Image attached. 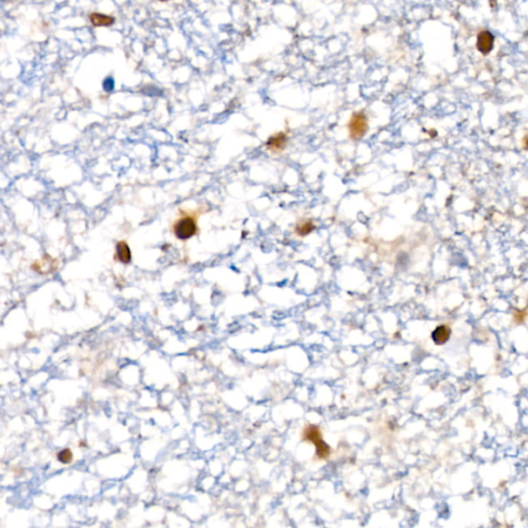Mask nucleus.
Segmentation results:
<instances>
[{"label":"nucleus","mask_w":528,"mask_h":528,"mask_svg":"<svg viewBox=\"0 0 528 528\" xmlns=\"http://www.w3.org/2000/svg\"><path fill=\"white\" fill-rule=\"evenodd\" d=\"M117 258L122 263H129L131 260V252L126 242H119L117 245Z\"/></svg>","instance_id":"nucleus-9"},{"label":"nucleus","mask_w":528,"mask_h":528,"mask_svg":"<svg viewBox=\"0 0 528 528\" xmlns=\"http://www.w3.org/2000/svg\"><path fill=\"white\" fill-rule=\"evenodd\" d=\"M160 1H167V0H160Z\"/></svg>","instance_id":"nucleus-12"},{"label":"nucleus","mask_w":528,"mask_h":528,"mask_svg":"<svg viewBox=\"0 0 528 528\" xmlns=\"http://www.w3.org/2000/svg\"><path fill=\"white\" fill-rule=\"evenodd\" d=\"M349 137L353 140H359L365 137L368 131V118L362 111H354L348 122Z\"/></svg>","instance_id":"nucleus-2"},{"label":"nucleus","mask_w":528,"mask_h":528,"mask_svg":"<svg viewBox=\"0 0 528 528\" xmlns=\"http://www.w3.org/2000/svg\"><path fill=\"white\" fill-rule=\"evenodd\" d=\"M431 336L437 345L446 344L451 336V328L448 325H440L433 330Z\"/></svg>","instance_id":"nucleus-6"},{"label":"nucleus","mask_w":528,"mask_h":528,"mask_svg":"<svg viewBox=\"0 0 528 528\" xmlns=\"http://www.w3.org/2000/svg\"><path fill=\"white\" fill-rule=\"evenodd\" d=\"M302 438L304 441L314 444L316 448V455L319 459H327L330 456V448L328 445L323 441L322 433L319 426L317 425H307L305 427Z\"/></svg>","instance_id":"nucleus-1"},{"label":"nucleus","mask_w":528,"mask_h":528,"mask_svg":"<svg viewBox=\"0 0 528 528\" xmlns=\"http://www.w3.org/2000/svg\"><path fill=\"white\" fill-rule=\"evenodd\" d=\"M522 143H523V148L525 150H528V134H526V136L524 137Z\"/></svg>","instance_id":"nucleus-11"},{"label":"nucleus","mask_w":528,"mask_h":528,"mask_svg":"<svg viewBox=\"0 0 528 528\" xmlns=\"http://www.w3.org/2000/svg\"><path fill=\"white\" fill-rule=\"evenodd\" d=\"M57 457L62 463H69L71 461V458H72V454H71L70 450L65 449V450H62L58 454Z\"/></svg>","instance_id":"nucleus-10"},{"label":"nucleus","mask_w":528,"mask_h":528,"mask_svg":"<svg viewBox=\"0 0 528 528\" xmlns=\"http://www.w3.org/2000/svg\"><path fill=\"white\" fill-rule=\"evenodd\" d=\"M172 231L179 240H188L197 232V222L193 216H184L174 222Z\"/></svg>","instance_id":"nucleus-3"},{"label":"nucleus","mask_w":528,"mask_h":528,"mask_svg":"<svg viewBox=\"0 0 528 528\" xmlns=\"http://www.w3.org/2000/svg\"><path fill=\"white\" fill-rule=\"evenodd\" d=\"M89 18H90L92 25L95 27H108V26L112 25L113 22H115V19H113L112 17L98 14V13H92L89 16Z\"/></svg>","instance_id":"nucleus-8"},{"label":"nucleus","mask_w":528,"mask_h":528,"mask_svg":"<svg viewBox=\"0 0 528 528\" xmlns=\"http://www.w3.org/2000/svg\"><path fill=\"white\" fill-rule=\"evenodd\" d=\"M494 46V36L488 30H483L477 36V49L483 55H487Z\"/></svg>","instance_id":"nucleus-5"},{"label":"nucleus","mask_w":528,"mask_h":528,"mask_svg":"<svg viewBox=\"0 0 528 528\" xmlns=\"http://www.w3.org/2000/svg\"><path fill=\"white\" fill-rule=\"evenodd\" d=\"M288 142H289L288 133L285 131H279V132L273 134L272 137H269L267 139L265 146L269 152L281 153L286 149Z\"/></svg>","instance_id":"nucleus-4"},{"label":"nucleus","mask_w":528,"mask_h":528,"mask_svg":"<svg viewBox=\"0 0 528 528\" xmlns=\"http://www.w3.org/2000/svg\"><path fill=\"white\" fill-rule=\"evenodd\" d=\"M316 229L315 223L309 219L300 220L295 226V234L300 237L307 236Z\"/></svg>","instance_id":"nucleus-7"}]
</instances>
